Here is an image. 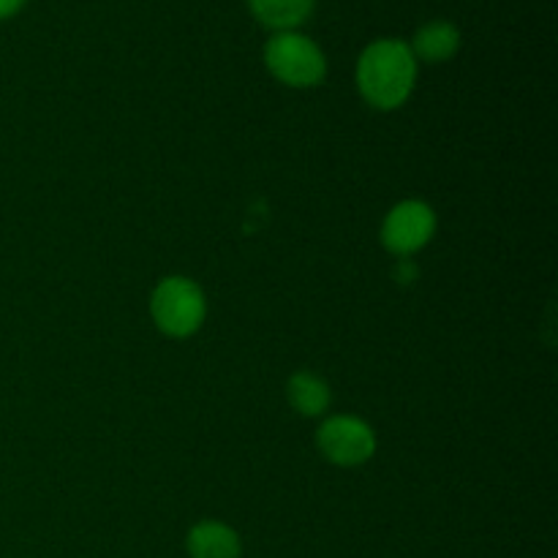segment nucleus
Listing matches in <instances>:
<instances>
[{"instance_id": "1", "label": "nucleus", "mask_w": 558, "mask_h": 558, "mask_svg": "<svg viewBox=\"0 0 558 558\" xmlns=\"http://www.w3.org/2000/svg\"><path fill=\"white\" fill-rule=\"evenodd\" d=\"M420 63L403 38H376L360 52L354 82L374 109L390 112L403 107L417 85Z\"/></svg>"}, {"instance_id": "2", "label": "nucleus", "mask_w": 558, "mask_h": 558, "mask_svg": "<svg viewBox=\"0 0 558 558\" xmlns=\"http://www.w3.org/2000/svg\"><path fill=\"white\" fill-rule=\"evenodd\" d=\"M265 65L287 87H314L327 76L319 44L300 31H278L265 44Z\"/></svg>"}, {"instance_id": "3", "label": "nucleus", "mask_w": 558, "mask_h": 558, "mask_svg": "<svg viewBox=\"0 0 558 558\" xmlns=\"http://www.w3.org/2000/svg\"><path fill=\"white\" fill-rule=\"evenodd\" d=\"M150 314L158 330L169 338H189L205 325L207 300L196 281L169 276L158 281L150 298Z\"/></svg>"}, {"instance_id": "4", "label": "nucleus", "mask_w": 558, "mask_h": 558, "mask_svg": "<svg viewBox=\"0 0 558 558\" xmlns=\"http://www.w3.org/2000/svg\"><path fill=\"white\" fill-rule=\"evenodd\" d=\"M316 447L336 466H363L374 458L376 434L365 420L352 417V414H336L319 425Z\"/></svg>"}, {"instance_id": "5", "label": "nucleus", "mask_w": 558, "mask_h": 558, "mask_svg": "<svg viewBox=\"0 0 558 558\" xmlns=\"http://www.w3.org/2000/svg\"><path fill=\"white\" fill-rule=\"evenodd\" d=\"M436 232L434 207L420 199H403L387 213L381 223V243L390 254L409 259L430 243Z\"/></svg>"}, {"instance_id": "6", "label": "nucleus", "mask_w": 558, "mask_h": 558, "mask_svg": "<svg viewBox=\"0 0 558 558\" xmlns=\"http://www.w3.org/2000/svg\"><path fill=\"white\" fill-rule=\"evenodd\" d=\"M409 49L417 63H447L461 49V31L450 20H430L414 31Z\"/></svg>"}, {"instance_id": "7", "label": "nucleus", "mask_w": 558, "mask_h": 558, "mask_svg": "<svg viewBox=\"0 0 558 558\" xmlns=\"http://www.w3.org/2000/svg\"><path fill=\"white\" fill-rule=\"evenodd\" d=\"M185 550L191 558H240L243 543L238 532L221 521H199L185 537Z\"/></svg>"}, {"instance_id": "8", "label": "nucleus", "mask_w": 558, "mask_h": 558, "mask_svg": "<svg viewBox=\"0 0 558 558\" xmlns=\"http://www.w3.org/2000/svg\"><path fill=\"white\" fill-rule=\"evenodd\" d=\"M254 20L278 31H300V25L311 20L316 9V0H245Z\"/></svg>"}, {"instance_id": "9", "label": "nucleus", "mask_w": 558, "mask_h": 558, "mask_svg": "<svg viewBox=\"0 0 558 558\" xmlns=\"http://www.w3.org/2000/svg\"><path fill=\"white\" fill-rule=\"evenodd\" d=\"M287 398L289 407L303 414V417H322L332 403L330 385L322 376L311 374V371L292 374L287 385Z\"/></svg>"}, {"instance_id": "10", "label": "nucleus", "mask_w": 558, "mask_h": 558, "mask_svg": "<svg viewBox=\"0 0 558 558\" xmlns=\"http://www.w3.org/2000/svg\"><path fill=\"white\" fill-rule=\"evenodd\" d=\"M27 0H0V22L3 20H11V16L20 14L22 9H25Z\"/></svg>"}, {"instance_id": "11", "label": "nucleus", "mask_w": 558, "mask_h": 558, "mask_svg": "<svg viewBox=\"0 0 558 558\" xmlns=\"http://www.w3.org/2000/svg\"><path fill=\"white\" fill-rule=\"evenodd\" d=\"M396 278L401 283L414 281V278H417V267L412 265V259H401V265H398V270H396Z\"/></svg>"}]
</instances>
